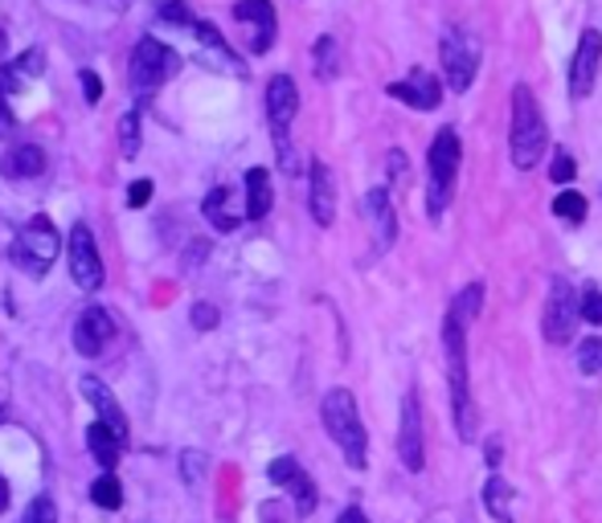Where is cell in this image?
Listing matches in <instances>:
<instances>
[{
  "label": "cell",
  "instance_id": "40",
  "mask_svg": "<svg viewBox=\"0 0 602 523\" xmlns=\"http://www.w3.org/2000/svg\"><path fill=\"white\" fill-rule=\"evenodd\" d=\"M83 94H87L90 106L103 99V82H99V74H95V71H83Z\"/></svg>",
  "mask_w": 602,
  "mask_h": 523
},
{
  "label": "cell",
  "instance_id": "15",
  "mask_svg": "<svg viewBox=\"0 0 602 523\" xmlns=\"http://www.w3.org/2000/svg\"><path fill=\"white\" fill-rule=\"evenodd\" d=\"M234 21L254 25V37H250V50L254 53H266L275 46L279 17H275V4H271V0H238V4H234Z\"/></svg>",
  "mask_w": 602,
  "mask_h": 523
},
{
  "label": "cell",
  "instance_id": "12",
  "mask_svg": "<svg viewBox=\"0 0 602 523\" xmlns=\"http://www.w3.org/2000/svg\"><path fill=\"white\" fill-rule=\"evenodd\" d=\"M71 279L83 286V291H99L103 286V258H99V245H95V233L87 226L71 229Z\"/></svg>",
  "mask_w": 602,
  "mask_h": 523
},
{
  "label": "cell",
  "instance_id": "33",
  "mask_svg": "<svg viewBox=\"0 0 602 523\" xmlns=\"http://www.w3.org/2000/svg\"><path fill=\"white\" fill-rule=\"evenodd\" d=\"M578 319H586V323H594V328H599L602 323V291L586 286L582 295H578Z\"/></svg>",
  "mask_w": 602,
  "mask_h": 523
},
{
  "label": "cell",
  "instance_id": "49",
  "mask_svg": "<svg viewBox=\"0 0 602 523\" xmlns=\"http://www.w3.org/2000/svg\"><path fill=\"white\" fill-rule=\"evenodd\" d=\"M120 4H124V0H120Z\"/></svg>",
  "mask_w": 602,
  "mask_h": 523
},
{
  "label": "cell",
  "instance_id": "26",
  "mask_svg": "<svg viewBox=\"0 0 602 523\" xmlns=\"http://www.w3.org/2000/svg\"><path fill=\"white\" fill-rule=\"evenodd\" d=\"M90 499H95V507H103V511H120V507H124V487H120V479L111 471L99 474V479L90 483Z\"/></svg>",
  "mask_w": 602,
  "mask_h": 523
},
{
  "label": "cell",
  "instance_id": "27",
  "mask_svg": "<svg viewBox=\"0 0 602 523\" xmlns=\"http://www.w3.org/2000/svg\"><path fill=\"white\" fill-rule=\"evenodd\" d=\"M451 311L460 315L463 323H476L479 311H484V282H467L460 295L451 298Z\"/></svg>",
  "mask_w": 602,
  "mask_h": 523
},
{
  "label": "cell",
  "instance_id": "9",
  "mask_svg": "<svg viewBox=\"0 0 602 523\" xmlns=\"http://www.w3.org/2000/svg\"><path fill=\"white\" fill-rule=\"evenodd\" d=\"M180 71V58L168 46H160L156 37H143L136 53H131V87L136 90H156L160 82H168Z\"/></svg>",
  "mask_w": 602,
  "mask_h": 523
},
{
  "label": "cell",
  "instance_id": "42",
  "mask_svg": "<svg viewBox=\"0 0 602 523\" xmlns=\"http://www.w3.org/2000/svg\"><path fill=\"white\" fill-rule=\"evenodd\" d=\"M386 164H390V176H393V180H402V176H406V156H402L398 148H393L390 156H386Z\"/></svg>",
  "mask_w": 602,
  "mask_h": 523
},
{
  "label": "cell",
  "instance_id": "20",
  "mask_svg": "<svg viewBox=\"0 0 602 523\" xmlns=\"http://www.w3.org/2000/svg\"><path fill=\"white\" fill-rule=\"evenodd\" d=\"M4 176H41L46 173V152L37 148V143H21V148H13L9 156H4Z\"/></svg>",
  "mask_w": 602,
  "mask_h": 523
},
{
  "label": "cell",
  "instance_id": "46",
  "mask_svg": "<svg viewBox=\"0 0 602 523\" xmlns=\"http://www.w3.org/2000/svg\"><path fill=\"white\" fill-rule=\"evenodd\" d=\"M4 507H9V483L0 479V511H4Z\"/></svg>",
  "mask_w": 602,
  "mask_h": 523
},
{
  "label": "cell",
  "instance_id": "8",
  "mask_svg": "<svg viewBox=\"0 0 602 523\" xmlns=\"http://www.w3.org/2000/svg\"><path fill=\"white\" fill-rule=\"evenodd\" d=\"M578 328V291L569 286V279L553 275L550 295H545V311H541V335L550 344H569Z\"/></svg>",
  "mask_w": 602,
  "mask_h": 523
},
{
  "label": "cell",
  "instance_id": "48",
  "mask_svg": "<svg viewBox=\"0 0 602 523\" xmlns=\"http://www.w3.org/2000/svg\"><path fill=\"white\" fill-rule=\"evenodd\" d=\"M0 418H4V409H0Z\"/></svg>",
  "mask_w": 602,
  "mask_h": 523
},
{
  "label": "cell",
  "instance_id": "10",
  "mask_svg": "<svg viewBox=\"0 0 602 523\" xmlns=\"http://www.w3.org/2000/svg\"><path fill=\"white\" fill-rule=\"evenodd\" d=\"M599 66H602V34L599 29H586L578 37V50L569 58V99L582 103L590 99V90L599 82Z\"/></svg>",
  "mask_w": 602,
  "mask_h": 523
},
{
  "label": "cell",
  "instance_id": "45",
  "mask_svg": "<svg viewBox=\"0 0 602 523\" xmlns=\"http://www.w3.org/2000/svg\"><path fill=\"white\" fill-rule=\"evenodd\" d=\"M13 127V115H9V106H4V99H0V136Z\"/></svg>",
  "mask_w": 602,
  "mask_h": 523
},
{
  "label": "cell",
  "instance_id": "28",
  "mask_svg": "<svg viewBox=\"0 0 602 523\" xmlns=\"http://www.w3.org/2000/svg\"><path fill=\"white\" fill-rule=\"evenodd\" d=\"M553 217H562L569 226H582L586 221V196L578 189H562L553 196Z\"/></svg>",
  "mask_w": 602,
  "mask_h": 523
},
{
  "label": "cell",
  "instance_id": "23",
  "mask_svg": "<svg viewBox=\"0 0 602 523\" xmlns=\"http://www.w3.org/2000/svg\"><path fill=\"white\" fill-rule=\"evenodd\" d=\"M484 507H488V515L497 523H513V487L500 474H492L484 483Z\"/></svg>",
  "mask_w": 602,
  "mask_h": 523
},
{
  "label": "cell",
  "instance_id": "32",
  "mask_svg": "<svg viewBox=\"0 0 602 523\" xmlns=\"http://www.w3.org/2000/svg\"><path fill=\"white\" fill-rule=\"evenodd\" d=\"M578 368H582L586 377L602 372V340H599V335H590V340H582V344H578Z\"/></svg>",
  "mask_w": 602,
  "mask_h": 523
},
{
  "label": "cell",
  "instance_id": "21",
  "mask_svg": "<svg viewBox=\"0 0 602 523\" xmlns=\"http://www.w3.org/2000/svg\"><path fill=\"white\" fill-rule=\"evenodd\" d=\"M271 176L266 168H250L247 173V217L250 221H263L266 213H271Z\"/></svg>",
  "mask_w": 602,
  "mask_h": 523
},
{
  "label": "cell",
  "instance_id": "31",
  "mask_svg": "<svg viewBox=\"0 0 602 523\" xmlns=\"http://www.w3.org/2000/svg\"><path fill=\"white\" fill-rule=\"evenodd\" d=\"M120 152L127 160H136V152H140V115L136 111H127L120 119Z\"/></svg>",
  "mask_w": 602,
  "mask_h": 523
},
{
  "label": "cell",
  "instance_id": "35",
  "mask_svg": "<svg viewBox=\"0 0 602 523\" xmlns=\"http://www.w3.org/2000/svg\"><path fill=\"white\" fill-rule=\"evenodd\" d=\"M21 523H58V507H53L50 495H37Z\"/></svg>",
  "mask_w": 602,
  "mask_h": 523
},
{
  "label": "cell",
  "instance_id": "11",
  "mask_svg": "<svg viewBox=\"0 0 602 523\" xmlns=\"http://www.w3.org/2000/svg\"><path fill=\"white\" fill-rule=\"evenodd\" d=\"M398 458L406 471H423L426 450H423V405H418V393L410 388L402 397V425H398Z\"/></svg>",
  "mask_w": 602,
  "mask_h": 523
},
{
  "label": "cell",
  "instance_id": "34",
  "mask_svg": "<svg viewBox=\"0 0 602 523\" xmlns=\"http://www.w3.org/2000/svg\"><path fill=\"white\" fill-rule=\"evenodd\" d=\"M296 471H300V458H291V454H284V458H275V462H271V471H266V479H271L275 487H287V483L296 479Z\"/></svg>",
  "mask_w": 602,
  "mask_h": 523
},
{
  "label": "cell",
  "instance_id": "3",
  "mask_svg": "<svg viewBox=\"0 0 602 523\" xmlns=\"http://www.w3.org/2000/svg\"><path fill=\"white\" fill-rule=\"evenodd\" d=\"M319 418H324V430L328 437L340 446L344 462L353 471H365L369 462V437H365V425H361V409H356V397L349 388H328L324 401H319Z\"/></svg>",
  "mask_w": 602,
  "mask_h": 523
},
{
  "label": "cell",
  "instance_id": "44",
  "mask_svg": "<svg viewBox=\"0 0 602 523\" xmlns=\"http://www.w3.org/2000/svg\"><path fill=\"white\" fill-rule=\"evenodd\" d=\"M337 523H369V515H365L361 507H344V511H340V520H337Z\"/></svg>",
  "mask_w": 602,
  "mask_h": 523
},
{
  "label": "cell",
  "instance_id": "4",
  "mask_svg": "<svg viewBox=\"0 0 602 523\" xmlns=\"http://www.w3.org/2000/svg\"><path fill=\"white\" fill-rule=\"evenodd\" d=\"M460 164H463V143L455 127H443L430 152H426V217L430 221H443L447 205L455 196V180H460Z\"/></svg>",
  "mask_w": 602,
  "mask_h": 523
},
{
  "label": "cell",
  "instance_id": "14",
  "mask_svg": "<svg viewBox=\"0 0 602 523\" xmlns=\"http://www.w3.org/2000/svg\"><path fill=\"white\" fill-rule=\"evenodd\" d=\"M361 213L373 229V250H390L393 238H398V213H393V201L386 189H369L365 201H361Z\"/></svg>",
  "mask_w": 602,
  "mask_h": 523
},
{
  "label": "cell",
  "instance_id": "30",
  "mask_svg": "<svg viewBox=\"0 0 602 523\" xmlns=\"http://www.w3.org/2000/svg\"><path fill=\"white\" fill-rule=\"evenodd\" d=\"M197 37H201V46H210L213 53H222L230 71H242V62H238V53H234L230 46H226V37L217 34V25H210V21H197Z\"/></svg>",
  "mask_w": 602,
  "mask_h": 523
},
{
  "label": "cell",
  "instance_id": "18",
  "mask_svg": "<svg viewBox=\"0 0 602 523\" xmlns=\"http://www.w3.org/2000/svg\"><path fill=\"white\" fill-rule=\"evenodd\" d=\"M308 205H312L316 226H333L337 221V184H333L328 164H319V160H312V196H308Z\"/></svg>",
  "mask_w": 602,
  "mask_h": 523
},
{
  "label": "cell",
  "instance_id": "22",
  "mask_svg": "<svg viewBox=\"0 0 602 523\" xmlns=\"http://www.w3.org/2000/svg\"><path fill=\"white\" fill-rule=\"evenodd\" d=\"M87 446H90V454H95V462H99L103 471H111V467L120 462V450H124V442L111 434L106 425H99V421H95V425L87 430Z\"/></svg>",
  "mask_w": 602,
  "mask_h": 523
},
{
  "label": "cell",
  "instance_id": "39",
  "mask_svg": "<svg viewBox=\"0 0 602 523\" xmlns=\"http://www.w3.org/2000/svg\"><path fill=\"white\" fill-rule=\"evenodd\" d=\"M193 328H201V332L217 328V307H210V303H197L193 307Z\"/></svg>",
  "mask_w": 602,
  "mask_h": 523
},
{
  "label": "cell",
  "instance_id": "43",
  "mask_svg": "<svg viewBox=\"0 0 602 523\" xmlns=\"http://www.w3.org/2000/svg\"><path fill=\"white\" fill-rule=\"evenodd\" d=\"M484 454H488L484 462H488V467L497 471V467H500V437H488V442H484Z\"/></svg>",
  "mask_w": 602,
  "mask_h": 523
},
{
  "label": "cell",
  "instance_id": "6",
  "mask_svg": "<svg viewBox=\"0 0 602 523\" xmlns=\"http://www.w3.org/2000/svg\"><path fill=\"white\" fill-rule=\"evenodd\" d=\"M58 250H62V242H58L53 221L50 217H34V221H25V229L17 233V242H13V250H9V258L17 262L29 279H46V270L53 266Z\"/></svg>",
  "mask_w": 602,
  "mask_h": 523
},
{
  "label": "cell",
  "instance_id": "16",
  "mask_svg": "<svg viewBox=\"0 0 602 523\" xmlns=\"http://www.w3.org/2000/svg\"><path fill=\"white\" fill-rule=\"evenodd\" d=\"M111 335H115V319H111V311H103V307H87V311L78 315V323H74V348L83 352V356H99V352L111 344Z\"/></svg>",
  "mask_w": 602,
  "mask_h": 523
},
{
  "label": "cell",
  "instance_id": "24",
  "mask_svg": "<svg viewBox=\"0 0 602 523\" xmlns=\"http://www.w3.org/2000/svg\"><path fill=\"white\" fill-rule=\"evenodd\" d=\"M201 213H205V217H210V226L222 229V233H234V229H238V213H230V192L226 189H213L210 196H205Z\"/></svg>",
  "mask_w": 602,
  "mask_h": 523
},
{
  "label": "cell",
  "instance_id": "25",
  "mask_svg": "<svg viewBox=\"0 0 602 523\" xmlns=\"http://www.w3.org/2000/svg\"><path fill=\"white\" fill-rule=\"evenodd\" d=\"M312 62H316V78L319 82H333L340 74V41L333 34H324L312 50Z\"/></svg>",
  "mask_w": 602,
  "mask_h": 523
},
{
  "label": "cell",
  "instance_id": "13",
  "mask_svg": "<svg viewBox=\"0 0 602 523\" xmlns=\"http://www.w3.org/2000/svg\"><path fill=\"white\" fill-rule=\"evenodd\" d=\"M386 94L390 99H398V103L414 106V111H435V106L443 103V82L435 78L430 71H410V78H402V82H390L386 87Z\"/></svg>",
  "mask_w": 602,
  "mask_h": 523
},
{
  "label": "cell",
  "instance_id": "36",
  "mask_svg": "<svg viewBox=\"0 0 602 523\" xmlns=\"http://www.w3.org/2000/svg\"><path fill=\"white\" fill-rule=\"evenodd\" d=\"M574 173H578L574 156H569L566 148H557V152H553V164H550V176L557 180V184H569V180H574Z\"/></svg>",
  "mask_w": 602,
  "mask_h": 523
},
{
  "label": "cell",
  "instance_id": "5",
  "mask_svg": "<svg viewBox=\"0 0 602 523\" xmlns=\"http://www.w3.org/2000/svg\"><path fill=\"white\" fill-rule=\"evenodd\" d=\"M439 66H443L447 87L455 94H467L479 74V41L463 25H447L439 37Z\"/></svg>",
  "mask_w": 602,
  "mask_h": 523
},
{
  "label": "cell",
  "instance_id": "2",
  "mask_svg": "<svg viewBox=\"0 0 602 523\" xmlns=\"http://www.w3.org/2000/svg\"><path fill=\"white\" fill-rule=\"evenodd\" d=\"M509 156L521 173H529L541 164L545 156V143H550V127H545V115L537 106V94H532L525 82H516L513 94H509Z\"/></svg>",
  "mask_w": 602,
  "mask_h": 523
},
{
  "label": "cell",
  "instance_id": "38",
  "mask_svg": "<svg viewBox=\"0 0 602 523\" xmlns=\"http://www.w3.org/2000/svg\"><path fill=\"white\" fill-rule=\"evenodd\" d=\"M148 201H152V180H136V184L127 189V205H131V209H143Z\"/></svg>",
  "mask_w": 602,
  "mask_h": 523
},
{
  "label": "cell",
  "instance_id": "7",
  "mask_svg": "<svg viewBox=\"0 0 602 523\" xmlns=\"http://www.w3.org/2000/svg\"><path fill=\"white\" fill-rule=\"evenodd\" d=\"M300 111V90L287 74H275L266 82V119H271V131H275V143H279V160H284L287 173H296V156L287 148V131H291V119Z\"/></svg>",
  "mask_w": 602,
  "mask_h": 523
},
{
  "label": "cell",
  "instance_id": "47",
  "mask_svg": "<svg viewBox=\"0 0 602 523\" xmlns=\"http://www.w3.org/2000/svg\"><path fill=\"white\" fill-rule=\"evenodd\" d=\"M4 50H9V34L0 29V58H4Z\"/></svg>",
  "mask_w": 602,
  "mask_h": 523
},
{
  "label": "cell",
  "instance_id": "19",
  "mask_svg": "<svg viewBox=\"0 0 602 523\" xmlns=\"http://www.w3.org/2000/svg\"><path fill=\"white\" fill-rule=\"evenodd\" d=\"M41 50H25L17 58V62H9V66H0V99H9V94H17V90H25V82L34 78V74H41Z\"/></svg>",
  "mask_w": 602,
  "mask_h": 523
},
{
  "label": "cell",
  "instance_id": "41",
  "mask_svg": "<svg viewBox=\"0 0 602 523\" xmlns=\"http://www.w3.org/2000/svg\"><path fill=\"white\" fill-rule=\"evenodd\" d=\"M201 471H205V454L189 450V454H185V483H197V479H201Z\"/></svg>",
  "mask_w": 602,
  "mask_h": 523
},
{
  "label": "cell",
  "instance_id": "29",
  "mask_svg": "<svg viewBox=\"0 0 602 523\" xmlns=\"http://www.w3.org/2000/svg\"><path fill=\"white\" fill-rule=\"evenodd\" d=\"M284 490H291V499H296V511H300V515H312V511H316V483L308 479L303 467L296 471V479H291Z\"/></svg>",
  "mask_w": 602,
  "mask_h": 523
},
{
  "label": "cell",
  "instance_id": "1",
  "mask_svg": "<svg viewBox=\"0 0 602 523\" xmlns=\"http://www.w3.org/2000/svg\"><path fill=\"white\" fill-rule=\"evenodd\" d=\"M443 365L451 384V409L463 442H476V405H472V381H467V323L447 307L443 315Z\"/></svg>",
  "mask_w": 602,
  "mask_h": 523
},
{
  "label": "cell",
  "instance_id": "37",
  "mask_svg": "<svg viewBox=\"0 0 602 523\" xmlns=\"http://www.w3.org/2000/svg\"><path fill=\"white\" fill-rule=\"evenodd\" d=\"M160 17L173 21V25H193V13H189L185 0H164V4H160Z\"/></svg>",
  "mask_w": 602,
  "mask_h": 523
},
{
  "label": "cell",
  "instance_id": "17",
  "mask_svg": "<svg viewBox=\"0 0 602 523\" xmlns=\"http://www.w3.org/2000/svg\"><path fill=\"white\" fill-rule=\"evenodd\" d=\"M83 393H87V401L95 405L99 425H106V430L127 446V418H124V409L115 405V397H111V388H106L99 377H83Z\"/></svg>",
  "mask_w": 602,
  "mask_h": 523
}]
</instances>
